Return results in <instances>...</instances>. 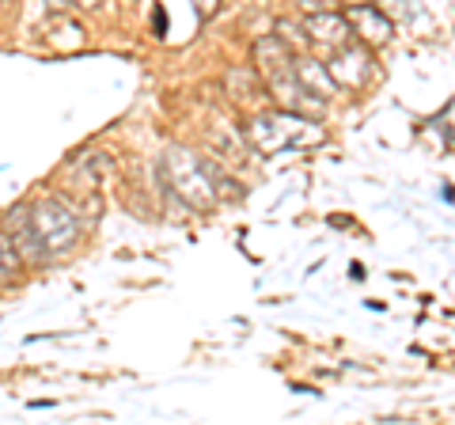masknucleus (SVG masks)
I'll return each instance as SVG.
<instances>
[{"label":"nucleus","instance_id":"nucleus-4","mask_svg":"<svg viewBox=\"0 0 455 425\" xmlns=\"http://www.w3.org/2000/svg\"><path fill=\"white\" fill-rule=\"evenodd\" d=\"M16 270H20V251H16V244H12L8 236H0V281L12 277Z\"/></svg>","mask_w":455,"mask_h":425},{"label":"nucleus","instance_id":"nucleus-2","mask_svg":"<svg viewBox=\"0 0 455 425\" xmlns=\"http://www.w3.org/2000/svg\"><path fill=\"white\" fill-rule=\"evenodd\" d=\"M31 232L38 239V251H65L76 244V217L61 202H42L31 212Z\"/></svg>","mask_w":455,"mask_h":425},{"label":"nucleus","instance_id":"nucleus-6","mask_svg":"<svg viewBox=\"0 0 455 425\" xmlns=\"http://www.w3.org/2000/svg\"><path fill=\"white\" fill-rule=\"evenodd\" d=\"M346 4L353 8V4H372V0H346Z\"/></svg>","mask_w":455,"mask_h":425},{"label":"nucleus","instance_id":"nucleus-5","mask_svg":"<svg viewBox=\"0 0 455 425\" xmlns=\"http://www.w3.org/2000/svg\"><path fill=\"white\" fill-rule=\"evenodd\" d=\"M68 4H73V0H46V8H50V12H65Z\"/></svg>","mask_w":455,"mask_h":425},{"label":"nucleus","instance_id":"nucleus-1","mask_svg":"<svg viewBox=\"0 0 455 425\" xmlns=\"http://www.w3.org/2000/svg\"><path fill=\"white\" fill-rule=\"evenodd\" d=\"M251 137L262 152H277V148H296L307 140H319V130L307 125L300 115H266L251 122Z\"/></svg>","mask_w":455,"mask_h":425},{"label":"nucleus","instance_id":"nucleus-7","mask_svg":"<svg viewBox=\"0 0 455 425\" xmlns=\"http://www.w3.org/2000/svg\"><path fill=\"white\" fill-rule=\"evenodd\" d=\"M80 4H88V8H95V4H99V0H80Z\"/></svg>","mask_w":455,"mask_h":425},{"label":"nucleus","instance_id":"nucleus-3","mask_svg":"<svg viewBox=\"0 0 455 425\" xmlns=\"http://www.w3.org/2000/svg\"><path fill=\"white\" fill-rule=\"evenodd\" d=\"M346 20L353 27V35H364L368 42H387L391 38V20L379 16L372 4H353Z\"/></svg>","mask_w":455,"mask_h":425}]
</instances>
